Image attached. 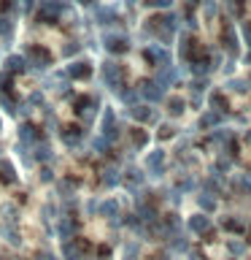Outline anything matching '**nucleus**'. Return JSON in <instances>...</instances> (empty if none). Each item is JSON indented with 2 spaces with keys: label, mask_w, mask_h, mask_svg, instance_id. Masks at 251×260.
<instances>
[{
  "label": "nucleus",
  "mask_w": 251,
  "mask_h": 260,
  "mask_svg": "<svg viewBox=\"0 0 251 260\" xmlns=\"http://www.w3.org/2000/svg\"><path fill=\"white\" fill-rule=\"evenodd\" d=\"M70 73H73V76H87V68H84V62H76V68H70Z\"/></svg>",
  "instance_id": "2"
},
{
  "label": "nucleus",
  "mask_w": 251,
  "mask_h": 260,
  "mask_svg": "<svg viewBox=\"0 0 251 260\" xmlns=\"http://www.w3.org/2000/svg\"><path fill=\"white\" fill-rule=\"evenodd\" d=\"M22 138H24V141H27V138H30V141H32V138H35V127L24 125V127H22Z\"/></svg>",
  "instance_id": "1"
},
{
  "label": "nucleus",
  "mask_w": 251,
  "mask_h": 260,
  "mask_svg": "<svg viewBox=\"0 0 251 260\" xmlns=\"http://www.w3.org/2000/svg\"><path fill=\"white\" fill-rule=\"evenodd\" d=\"M40 260H57L54 255H40Z\"/></svg>",
  "instance_id": "3"
}]
</instances>
